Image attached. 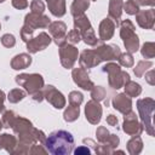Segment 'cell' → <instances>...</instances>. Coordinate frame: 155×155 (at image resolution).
Segmentation results:
<instances>
[{"mask_svg": "<svg viewBox=\"0 0 155 155\" xmlns=\"http://www.w3.org/2000/svg\"><path fill=\"white\" fill-rule=\"evenodd\" d=\"M45 147L53 155H68L73 151L74 138L68 131L59 130L45 139Z\"/></svg>", "mask_w": 155, "mask_h": 155, "instance_id": "cell-1", "label": "cell"}, {"mask_svg": "<svg viewBox=\"0 0 155 155\" xmlns=\"http://www.w3.org/2000/svg\"><path fill=\"white\" fill-rule=\"evenodd\" d=\"M50 25V19L48 17L44 16V15H39V13H29L25 16V21H24V25L22 28L21 35L23 41L28 42L31 39L33 31L36 28H45Z\"/></svg>", "mask_w": 155, "mask_h": 155, "instance_id": "cell-2", "label": "cell"}, {"mask_svg": "<svg viewBox=\"0 0 155 155\" xmlns=\"http://www.w3.org/2000/svg\"><path fill=\"white\" fill-rule=\"evenodd\" d=\"M120 35L124 40V44L126 46V50L130 52H136L139 46L138 36L134 34V25L130 19H126L121 23V30Z\"/></svg>", "mask_w": 155, "mask_h": 155, "instance_id": "cell-3", "label": "cell"}, {"mask_svg": "<svg viewBox=\"0 0 155 155\" xmlns=\"http://www.w3.org/2000/svg\"><path fill=\"white\" fill-rule=\"evenodd\" d=\"M103 71L109 74V85L113 88L122 87L127 81H130V75L126 71H122L120 67L115 63H109L103 68Z\"/></svg>", "mask_w": 155, "mask_h": 155, "instance_id": "cell-4", "label": "cell"}, {"mask_svg": "<svg viewBox=\"0 0 155 155\" xmlns=\"http://www.w3.org/2000/svg\"><path fill=\"white\" fill-rule=\"evenodd\" d=\"M138 111L140 115V119L143 124L147 127V131L149 134H153V114H154V107L155 102L151 98H145V99H139L137 102Z\"/></svg>", "mask_w": 155, "mask_h": 155, "instance_id": "cell-5", "label": "cell"}, {"mask_svg": "<svg viewBox=\"0 0 155 155\" xmlns=\"http://www.w3.org/2000/svg\"><path fill=\"white\" fill-rule=\"evenodd\" d=\"M16 82L23 86L29 94H34L44 86L42 76L39 74H21L16 76Z\"/></svg>", "mask_w": 155, "mask_h": 155, "instance_id": "cell-6", "label": "cell"}, {"mask_svg": "<svg viewBox=\"0 0 155 155\" xmlns=\"http://www.w3.org/2000/svg\"><path fill=\"white\" fill-rule=\"evenodd\" d=\"M59 56H61V62L64 68H71L78 58V48H75L71 45L64 44L59 48Z\"/></svg>", "mask_w": 155, "mask_h": 155, "instance_id": "cell-7", "label": "cell"}, {"mask_svg": "<svg viewBox=\"0 0 155 155\" xmlns=\"http://www.w3.org/2000/svg\"><path fill=\"white\" fill-rule=\"evenodd\" d=\"M50 42H51V38L46 33H40L36 38H31L27 42V48L30 53H35V52L47 47L50 45Z\"/></svg>", "mask_w": 155, "mask_h": 155, "instance_id": "cell-8", "label": "cell"}, {"mask_svg": "<svg viewBox=\"0 0 155 155\" xmlns=\"http://www.w3.org/2000/svg\"><path fill=\"white\" fill-rule=\"evenodd\" d=\"M44 97L57 109H61L65 105V99L63 94L57 91L53 86H46L44 90Z\"/></svg>", "mask_w": 155, "mask_h": 155, "instance_id": "cell-9", "label": "cell"}, {"mask_svg": "<svg viewBox=\"0 0 155 155\" xmlns=\"http://www.w3.org/2000/svg\"><path fill=\"white\" fill-rule=\"evenodd\" d=\"M124 131L132 136H138L142 132V125L138 124L136 114L133 111H128L127 114H125Z\"/></svg>", "mask_w": 155, "mask_h": 155, "instance_id": "cell-10", "label": "cell"}, {"mask_svg": "<svg viewBox=\"0 0 155 155\" xmlns=\"http://www.w3.org/2000/svg\"><path fill=\"white\" fill-rule=\"evenodd\" d=\"M50 33L52 34L54 41L57 45L62 46L65 44V40H67V35H65V31H67V27L63 22H53V23H50Z\"/></svg>", "mask_w": 155, "mask_h": 155, "instance_id": "cell-11", "label": "cell"}, {"mask_svg": "<svg viewBox=\"0 0 155 155\" xmlns=\"http://www.w3.org/2000/svg\"><path fill=\"white\" fill-rule=\"evenodd\" d=\"M96 52L98 53L101 61L116 59L121 54L120 48L115 45H101L98 48H96Z\"/></svg>", "mask_w": 155, "mask_h": 155, "instance_id": "cell-12", "label": "cell"}, {"mask_svg": "<svg viewBox=\"0 0 155 155\" xmlns=\"http://www.w3.org/2000/svg\"><path fill=\"white\" fill-rule=\"evenodd\" d=\"M73 79H74V82L84 90H92L94 86L93 82L90 80V78H88V75L84 68L74 69L73 70Z\"/></svg>", "mask_w": 155, "mask_h": 155, "instance_id": "cell-13", "label": "cell"}, {"mask_svg": "<svg viewBox=\"0 0 155 155\" xmlns=\"http://www.w3.org/2000/svg\"><path fill=\"white\" fill-rule=\"evenodd\" d=\"M85 113H86V119L91 124H98L102 116V108L97 101L92 99L86 104Z\"/></svg>", "mask_w": 155, "mask_h": 155, "instance_id": "cell-14", "label": "cell"}, {"mask_svg": "<svg viewBox=\"0 0 155 155\" xmlns=\"http://www.w3.org/2000/svg\"><path fill=\"white\" fill-rule=\"evenodd\" d=\"M81 68H92L97 64H99L102 61L96 52V50H85L81 53V57L79 59Z\"/></svg>", "mask_w": 155, "mask_h": 155, "instance_id": "cell-15", "label": "cell"}, {"mask_svg": "<svg viewBox=\"0 0 155 155\" xmlns=\"http://www.w3.org/2000/svg\"><path fill=\"white\" fill-rule=\"evenodd\" d=\"M113 105L116 110H119L122 114H127L128 111H131V107H132V102H131V97L127 96L126 93H120L117 94L114 101H113Z\"/></svg>", "mask_w": 155, "mask_h": 155, "instance_id": "cell-16", "label": "cell"}, {"mask_svg": "<svg viewBox=\"0 0 155 155\" xmlns=\"http://www.w3.org/2000/svg\"><path fill=\"white\" fill-rule=\"evenodd\" d=\"M154 19H155V12L154 10H147V11H140L137 12V23L145 29H151L154 25Z\"/></svg>", "mask_w": 155, "mask_h": 155, "instance_id": "cell-17", "label": "cell"}, {"mask_svg": "<svg viewBox=\"0 0 155 155\" xmlns=\"http://www.w3.org/2000/svg\"><path fill=\"white\" fill-rule=\"evenodd\" d=\"M114 29H115V23L111 19H109V18L103 19L99 25L101 40H109L114 34Z\"/></svg>", "mask_w": 155, "mask_h": 155, "instance_id": "cell-18", "label": "cell"}, {"mask_svg": "<svg viewBox=\"0 0 155 155\" xmlns=\"http://www.w3.org/2000/svg\"><path fill=\"white\" fill-rule=\"evenodd\" d=\"M122 6H124L122 0H110L109 2V16L114 19V23L116 25L119 24V19L122 12Z\"/></svg>", "mask_w": 155, "mask_h": 155, "instance_id": "cell-19", "label": "cell"}, {"mask_svg": "<svg viewBox=\"0 0 155 155\" xmlns=\"http://www.w3.org/2000/svg\"><path fill=\"white\" fill-rule=\"evenodd\" d=\"M31 63V57L27 53H21L18 56H16L12 62H11V67L13 69H24L27 67H29V64Z\"/></svg>", "mask_w": 155, "mask_h": 155, "instance_id": "cell-20", "label": "cell"}, {"mask_svg": "<svg viewBox=\"0 0 155 155\" xmlns=\"http://www.w3.org/2000/svg\"><path fill=\"white\" fill-rule=\"evenodd\" d=\"M48 10L56 17H62L65 13V1L64 0H51L47 1Z\"/></svg>", "mask_w": 155, "mask_h": 155, "instance_id": "cell-21", "label": "cell"}, {"mask_svg": "<svg viewBox=\"0 0 155 155\" xmlns=\"http://www.w3.org/2000/svg\"><path fill=\"white\" fill-rule=\"evenodd\" d=\"M88 5H90L88 0H74L73 4H71V7H70L71 15L74 17L82 15L85 12V10H87Z\"/></svg>", "mask_w": 155, "mask_h": 155, "instance_id": "cell-22", "label": "cell"}, {"mask_svg": "<svg viewBox=\"0 0 155 155\" xmlns=\"http://www.w3.org/2000/svg\"><path fill=\"white\" fill-rule=\"evenodd\" d=\"M74 25H75V29L81 34L84 30L91 28V24H90V21L88 18L82 13L80 16H76L75 19H74Z\"/></svg>", "mask_w": 155, "mask_h": 155, "instance_id": "cell-23", "label": "cell"}, {"mask_svg": "<svg viewBox=\"0 0 155 155\" xmlns=\"http://www.w3.org/2000/svg\"><path fill=\"white\" fill-rule=\"evenodd\" d=\"M140 92H142V88H140V86L138 84H136V82H133L131 80L125 84V93L127 96H130V97H137Z\"/></svg>", "mask_w": 155, "mask_h": 155, "instance_id": "cell-24", "label": "cell"}, {"mask_svg": "<svg viewBox=\"0 0 155 155\" xmlns=\"http://www.w3.org/2000/svg\"><path fill=\"white\" fill-rule=\"evenodd\" d=\"M79 113H80V110H79V105H73V104H70L67 109H65V111H64V120L65 121H74V120H76L78 117H79Z\"/></svg>", "mask_w": 155, "mask_h": 155, "instance_id": "cell-25", "label": "cell"}, {"mask_svg": "<svg viewBox=\"0 0 155 155\" xmlns=\"http://www.w3.org/2000/svg\"><path fill=\"white\" fill-rule=\"evenodd\" d=\"M80 35L82 36L84 41H85L87 45L93 46V45H96V44L98 42V39L96 38V35H94V33H93L92 27H91V28H88V29H86V30H84Z\"/></svg>", "mask_w": 155, "mask_h": 155, "instance_id": "cell-26", "label": "cell"}, {"mask_svg": "<svg viewBox=\"0 0 155 155\" xmlns=\"http://www.w3.org/2000/svg\"><path fill=\"white\" fill-rule=\"evenodd\" d=\"M24 97H25V92L24 91H22L19 88H15V90H12L8 93V97L7 98H8V101L11 103H17V102L22 101Z\"/></svg>", "mask_w": 155, "mask_h": 155, "instance_id": "cell-27", "label": "cell"}, {"mask_svg": "<svg viewBox=\"0 0 155 155\" xmlns=\"http://www.w3.org/2000/svg\"><path fill=\"white\" fill-rule=\"evenodd\" d=\"M142 54L145 58H153L155 54V45L154 42H145L142 48Z\"/></svg>", "mask_w": 155, "mask_h": 155, "instance_id": "cell-28", "label": "cell"}, {"mask_svg": "<svg viewBox=\"0 0 155 155\" xmlns=\"http://www.w3.org/2000/svg\"><path fill=\"white\" fill-rule=\"evenodd\" d=\"M150 67H151V62H149V61H140L137 64V67L134 68V74L137 76H142L145 73V70L148 68H150Z\"/></svg>", "mask_w": 155, "mask_h": 155, "instance_id": "cell-29", "label": "cell"}, {"mask_svg": "<svg viewBox=\"0 0 155 155\" xmlns=\"http://www.w3.org/2000/svg\"><path fill=\"white\" fill-rule=\"evenodd\" d=\"M91 91H92L91 92V97L93 98V101L99 102V101H102L105 97V90L103 87H101V86H97V87L93 86V88Z\"/></svg>", "mask_w": 155, "mask_h": 155, "instance_id": "cell-30", "label": "cell"}, {"mask_svg": "<svg viewBox=\"0 0 155 155\" xmlns=\"http://www.w3.org/2000/svg\"><path fill=\"white\" fill-rule=\"evenodd\" d=\"M15 120H16V114L13 111H11V110L6 111L4 114V116H2V124L5 125V127H12Z\"/></svg>", "mask_w": 155, "mask_h": 155, "instance_id": "cell-31", "label": "cell"}, {"mask_svg": "<svg viewBox=\"0 0 155 155\" xmlns=\"http://www.w3.org/2000/svg\"><path fill=\"white\" fill-rule=\"evenodd\" d=\"M124 8H125V11H126L128 15H136V13L139 11L138 5H137V2H136L134 0H128V1L124 5Z\"/></svg>", "mask_w": 155, "mask_h": 155, "instance_id": "cell-32", "label": "cell"}, {"mask_svg": "<svg viewBox=\"0 0 155 155\" xmlns=\"http://www.w3.org/2000/svg\"><path fill=\"white\" fill-rule=\"evenodd\" d=\"M117 59H119L120 64L124 65V67H132V65H133V58H132V56H131L130 53L120 54V56L117 57Z\"/></svg>", "mask_w": 155, "mask_h": 155, "instance_id": "cell-33", "label": "cell"}, {"mask_svg": "<svg viewBox=\"0 0 155 155\" xmlns=\"http://www.w3.org/2000/svg\"><path fill=\"white\" fill-rule=\"evenodd\" d=\"M4 145H16V139L15 137L10 136V134H1L0 136V148H2Z\"/></svg>", "mask_w": 155, "mask_h": 155, "instance_id": "cell-34", "label": "cell"}, {"mask_svg": "<svg viewBox=\"0 0 155 155\" xmlns=\"http://www.w3.org/2000/svg\"><path fill=\"white\" fill-rule=\"evenodd\" d=\"M30 8H31V12L33 13H39V15H42L44 10H45V5L42 1L40 0H34L31 4H30Z\"/></svg>", "mask_w": 155, "mask_h": 155, "instance_id": "cell-35", "label": "cell"}, {"mask_svg": "<svg viewBox=\"0 0 155 155\" xmlns=\"http://www.w3.org/2000/svg\"><path fill=\"white\" fill-rule=\"evenodd\" d=\"M69 102L73 105H80L81 102H82V94L80 92H78V91H73L69 94Z\"/></svg>", "mask_w": 155, "mask_h": 155, "instance_id": "cell-36", "label": "cell"}, {"mask_svg": "<svg viewBox=\"0 0 155 155\" xmlns=\"http://www.w3.org/2000/svg\"><path fill=\"white\" fill-rule=\"evenodd\" d=\"M65 38H67V40H68L69 42H71V44H76V42H79V41H80L81 35H80V33H79L76 29H74V30L69 31V33H68V35H67Z\"/></svg>", "mask_w": 155, "mask_h": 155, "instance_id": "cell-37", "label": "cell"}, {"mask_svg": "<svg viewBox=\"0 0 155 155\" xmlns=\"http://www.w3.org/2000/svg\"><path fill=\"white\" fill-rule=\"evenodd\" d=\"M1 44L6 47H12L15 46L16 44V40H15V36L11 35V34H5L2 38H1Z\"/></svg>", "mask_w": 155, "mask_h": 155, "instance_id": "cell-38", "label": "cell"}, {"mask_svg": "<svg viewBox=\"0 0 155 155\" xmlns=\"http://www.w3.org/2000/svg\"><path fill=\"white\" fill-rule=\"evenodd\" d=\"M108 137H109V132H108V130L105 127H99L97 130V138H98L99 142L104 143Z\"/></svg>", "mask_w": 155, "mask_h": 155, "instance_id": "cell-39", "label": "cell"}, {"mask_svg": "<svg viewBox=\"0 0 155 155\" xmlns=\"http://www.w3.org/2000/svg\"><path fill=\"white\" fill-rule=\"evenodd\" d=\"M12 5L18 10H23L28 6V1L27 0H12Z\"/></svg>", "mask_w": 155, "mask_h": 155, "instance_id": "cell-40", "label": "cell"}, {"mask_svg": "<svg viewBox=\"0 0 155 155\" xmlns=\"http://www.w3.org/2000/svg\"><path fill=\"white\" fill-rule=\"evenodd\" d=\"M74 154L75 155H80V154H91V150L86 147H80V148H76L74 150Z\"/></svg>", "mask_w": 155, "mask_h": 155, "instance_id": "cell-41", "label": "cell"}, {"mask_svg": "<svg viewBox=\"0 0 155 155\" xmlns=\"http://www.w3.org/2000/svg\"><path fill=\"white\" fill-rule=\"evenodd\" d=\"M137 4L142 5V6H145V5H149V6H153L155 4V0H136Z\"/></svg>", "mask_w": 155, "mask_h": 155, "instance_id": "cell-42", "label": "cell"}, {"mask_svg": "<svg viewBox=\"0 0 155 155\" xmlns=\"http://www.w3.org/2000/svg\"><path fill=\"white\" fill-rule=\"evenodd\" d=\"M107 122H108L109 125H111V126H115V125L117 124V119H116V116H114V115H109V116L107 117Z\"/></svg>", "mask_w": 155, "mask_h": 155, "instance_id": "cell-43", "label": "cell"}, {"mask_svg": "<svg viewBox=\"0 0 155 155\" xmlns=\"http://www.w3.org/2000/svg\"><path fill=\"white\" fill-rule=\"evenodd\" d=\"M153 75H154V71L153 70H150L147 75H145V78H147V80H148V82L150 84V85H154V80H153Z\"/></svg>", "mask_w": 155, "mask_h": 155, "instance_id": "cell-44", "label": "cell"}, {"mask_svg": "<svg viewBox=\"0 0 155 155\" xmlns=\"http://www.w3.org/2000/svg\"><path fill=\"white\" fill-rule=\"evenodd\" d=\"M4 99H5V94L2 91H0V111H4Z\"/></svg>", "mask_w": 155, "mask_h": 155, "instance_id": "cell-45", "label": "cell"}, {"mask_svg": "<svg viewBox=\"0 0 155 155\" xmlns=\"http://www.w3.org/2000/svg\"><path fill=\"white\" fill-rule=\"evenodd\" d=\"M2 1H5V0H0V2H2Z\"/></svg>", "mask_w": 155, "mask_h": 155, "instance_id": "cell-46", "label": "cell"}, {"mask_svg": "<svg viewBox=\"0 0 155 155\" xmlns=\"http://www.w3.org/2000/svg\"><path fill=\"white\" fill-rule=\"evenodd\" d=\"M47 1H51V0H47Z\"/></svg>", "mask_w": 155, "mask_h": 155, "instance_id": "cell-47", "label": "cell"}]
</instances>
